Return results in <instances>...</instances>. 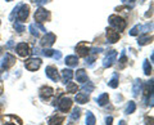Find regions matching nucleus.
<instances>
[{
    "label": "nucleus",
    "instance_id": "26",
    "mask_svg": "<svg viewBox=\"0 0 154 125\" xmlns=\"http://www.w3.org/2000/svg\"><path fill=\"white\" fill-rule=\"evenodd\" d=\"M77 85L75 83H67V93H76Z\"/></svg>",
    "mask_w": 154,
    "mask_h": 125
},
{
    "label": "nucleus",
    "instance_id": "13",
    "mask_svg": "<svg viewBox=\"0 0 154 125\" xmlns=\"http://www.w3.org/2000/svg\"><path fill=\"white\" fill-rule=\"evenodd\" d=\"M53 94H54V90H53L50 86H42V88L40 89V97H41V99H44V101L49 99Z\"/></svg>",
    "mask_w": 154,
    "mask_h": 125
},
{
    "label": "nucleus",
    "instance_id": "7",
    "mask_svg": "<svg viewBox=\"0 0 154 125\" xmlns=\"http://www.w3.org/2000/svg\"><path fill=\"white\" fill-rule=\"evenodd\" d=\"M16 63V58L12 56V54H9V53H7L5 57H4V59H3V63H2V70H8V69H11V67Z\"/></svg>",
    "mask_w": 154,
    "mask_h": 125
},
{
    "label": "nucleus",
    "instance_id": "21",
    "mask_svg": "<svg viewBox=\"0 0 154 125\" xmlns=\"http://www.w3.org/2000/svg\"><path fill=\"white\" fill-rule=\"evenodd\" d=\"M152 40H153V36L144 35V36H141V37H139L137 44H139V45H145V44H149V43H152Z\"/></svg>",
    "mask_w": 154,
    "mask_h": 125
},
{
    "label": "nucleus",
    "instance_id": "18",
    "mask_svg": "<svg viewBox=\"0 0 154 125\" xmlns=\"http://www.w3.org/2000/svg\"><path fill=\"white\" fill-rule=\"evenodd\" d=\"M108 101H109V97H108V94L107 93H103V94H100L98 98H96V102H98L99 106H105L108 103Z\"/></svg>",
    "mask_w": 154,
    "mask_h": 125
},
{
    "label": "nucleus",
    "instance_id": "29",
    "mask_svg": "<svg viewBox=\"0 0 154 125\" xmlns=\"http://www.w3.org/2000/svg\"><path fill=\"white\" fill-rule=\"evenodd\" d=\"M139 32H141V26H140V25H136L135 27L131 28V31H130V35L135 36V35H137Z\"/></svg>",
    "mask_w": 154,
    "mask_h": 125
},
{
    "label": "nucleus",
    "instance_id": "8",
    "mask_svg": "<svg viewBox=\"0 0 154 125\" xmlns=\"http://www.w3.org/2000/svg\"><path fill=\"white\" fill-rule=\"evenodd\" d=\"M45 74L49 79H51L53 81H58L59 80V75H58V71L54 66H48L45 69Z\"/></svg>",
    "mask_w": 154,
    "mask_h": 125
},
{
    "label": "nucleus",
    "instance_id": "25",
    "mask_svg": "<svg viewBox=\"0 0 154 125\" xmlns=\"http://www.w3.org/2000/svg\"><path fill=\"white\" fill-rule=\"evenodd\" d=\"M143 67H144V74L145 75H150L152 74V66H150V63H149L148 61H144Z\"/></svg>",
    "mask_w": 154,
    "mask_h": 125
},
{
    "label": "nucleus",
    "instance_id": "3",
    "mask_svg": "<svg viewBox=\"0 0 154 125\" xmlns=\"http://www.w3.org/2000/svg\"><path fill=\"white\" fill-rule=\"evenodd\" d=\"M49 17H50L49 12H48L46 9H44V8H38L37 11H36V13H35V21H36L37 23L49 20Z\"/></svg>",
    "mask_w": 154,
    "mask_h": 125
},
{
    "label": "nucleus",
    "instance_id": "20",
    "mask_svg": "<svg viewBox=\"0 0 154 125\" xmlns=\"http://www.w3.org/2000/svg\"><path fill=\"white\" fill-rule=\"evenodd\" d=\"M89 101V95H88V93H79L76 95V102L77 103H86Z\"/></svg>",
    "mask_w": 154,
    "mask_h": 125
},
{
    "label": "nucleus",
    "instance_id": "27",
    "mask_svg": "<svg viewBox=\"0 0 154 125\" xmlns=\"http://www.w3.org/2000/svg\"><path fill=\"white\" fill-rule=\"evenodd\" d=\"M135 110H136V104H135V102H128V104H127V107H126V114L128 115V114H132Z\"/></svg>",
    "mask_w": 154,
    "mask_h": 125
},
{
    "label": "nucleus",
    "instance_id": "10",
    "mask_svg": "<svg viewBox=\"0 0 154 125\" xmlns=\"http://www.w3.org/2000/svg\"><path fill=\"white\" fill-rule=\"evenodd\" d=\"M17 53L21 57H28L30 56V46H28L26 43H21V44L17 45Z\"/></svg>",
    "mask_w": 154,
    "mask_h": 125
},
{
    "label": "nucleus",
    "instance_id": "28",
    "mask_svg": "<svg viewBox=\"0 0 154 125\" xmlns=\"http://www.w3.org/2000/svg\"><path fill=\"white\" fill-rule=\"evenodd\" d=\"M80 108H75L73 110V112H72L71 114V120H73V121H75V120H79L80 119Z\"/></svg>",
    "mask_w": 154,
    "mask_h": 125
},
{
    "label": "nucleus",
    "instance_id": "39",
    "mask_svg": "<svg viewBox=\"0 0 154 125\" xmlns=\"http://www.w3.org/2000/svg\"><path fill=\"white\" fill-rule=\"evenodd\" d=\"M119 125H126V123H125L123 120H122V121H119Z\"/></svg>",
    "mask_w": 154,
    "mask_h": 125
},
{
    "label": "nucleus",
    "instance_id": "24",
    "mask_svg": "<svg viewBox=\"0 0 154 125\" xmlns=\"http://www.w3.org/2000/svg\"><path fill=\"white\" fill-rule=\"evenodd\" d=\"M96 119L91 112H88V116H86V124L88 125H95Z\"/></svg>",
    "mask_w": 154,
    "mask_h": 125
},
{
    "label": "nucleus",
    "instance_id": "1",
    "mask_svg": "<svg viewBox=\"0 0 154 125\" xmlns=\"http://www.w3.org/2000/svg\"><path fill=\"white\" fill-rule=\"evenodd\" d=\"M108 21L113 27L118 28V31H122V30H125V27H126V21L118 16H109Z\"/></svg>",
    "mask_w": 154,
    "mask_h": 125
},
{
    "label": "nucleus",
    "instance_id": "37",
    "mask_svg": "<svg viewBox=\"0 0 154 125\" xmlns=\"http://www.w3.org/2000/svg\"><path fill=\"white\" fill-rule=\"evenodd\" d=\"M105 121H107V125H112L113 117H112V116H109V117H107V120H105Z\"/></svg>",
    "mask_w": 154,
    "mask_h": 125
},
{
    "label": "nucleus",
    "instance_id": "9",
    "mask_svg": "<svg viewBox=\"0 0 154 125\" xmlns=\"http://www.w3.org/2000/svg\"><path fill=\"white\" fill-rule=\"evenodd\" d=\"M71 106H72V101L69 98H62L59 102H58V108H59L62 112H67L71 108Z\"/></svg>",
    "mask_w": 154,
    "mask_h": 125
},
{
    "label": "nucleus",
    "instance_id": "40",
    "mask_svg": "<svg viewBox=\"0 0 154 125\" xmlns=\"http://www.w3.org/2000/svg\"><path fill=\"white\" fill-rule=\"evenodd\" d=\"M5 125H14V124H11V123H9V124H5Z\"/></svg>",
    "mask_w": 154,
    "mask_h": 125
},
{
    "label": "nucleus",
    "instance_id": "30",
    "mask_svg": "<svg viewBox=\"0 0 154 125\" xmlns=\"http://www.w3.org/2000/svg\"><path fill=\"white\" fill-rule=\"evenodd\" d=\"M82 90H84V92H88V93H90V92H93V90H94V84H93V83L85 84V85L82 86Z\"/></svg>",
    "mask_w": 154,
    "mask_h": 125
},
{
    "label": "nucleus",
    "instance_id": "33",
    "mask_svg": "<svg viewBox=\"0 0 154 125\" xmlns=\"http://www.w3.org/2000/svg\"><path fill=\"white\" fill-rule=\"evenodd\" d=\"M54 52L55 50H53V49H44V50H42V56H45V57H53Z\"/></svg>",
    "mask_w": 154,
    "mask_h": 125
},
{
    "label": "nucleus",
    "instance_id": "34",
    "mask_svg": "<svg viewBox=\"0 0 154 125\" xmlns=\"http://www.w3.org/2000/svg\"><path fill=\"white\" fill-rule=\"evenodd\" d=\"M53 58L59 61V59L62 58V53H60V52H58V50H55V52H54V54H53Z\"/></svg>",
    "mask_w": 154,
    "mask_h": 125
},
{
    "label": "nucleus",
    "instance_id": "23",
    "mask_svg": "<svg viewBox=\"0 0 154 125\" xmlns=\"http://www.w3.org/2000/svg\"><path fill=\"white\" fill-rule=\"evenodd\" d=\"M108 85L110 86V88H117V86H118V75H117V74L113 75V78L109 80Z\"/></svg>",
    "mask_w": 154,
    "mask_h": 125
},
{
    "label": "nucleus",
    "instance_id": "36",
    "mask_svg": "<svg viewBox=\"0 0 154 125\" xmlns=\"http://www.w3.org/2000/svg\"><path fill=\"white\" fill-rule=\"evenodd\" d=\"M33 3H36V4H38V5H41V4H45L48 0H32Z\"/></svg>",
    "mask_w": 154,
    "mask_h": 125
},
{
    "label": "nucleus",
    "instance_id": "17",
    "mask_svg": "<svg viewBox=\"0 0 154 125\" xmlns=\"http://www.w3.org/2000/svg\"><path fill=\"white\" fill-rule=\"evenodd\" d=\"M77 63H79V58H77V56H68L66 58V65H68L71 67L77 66Z\"/></svg>",
    "mask_w": 154,
    "mask_h": 125
},
{
    "label": "nucleus",
    "instance_id": "43",
    "mask_svg": "<svg viewBox=\"0 0 154 125\" xmlns=\"http://www.w3.org/2000/svg\"><path fill=\"white\" fill-rule=\"evenodd\" d=\"M7 2H12V0H7Z\"/></svg>",
    "mask_w": 154,
    "mask_h": 125
},
{
    "label": "nucleus",
    "instance_id": "41",
    "mask_svg": "<svg viewBox=\"0 0 154 125\" xmlns=\"http://www.w3.org/2000/svg\"><path fill=\"white\" fill-rule=\"evenodd\" d=\"M0 93H2V85H0Z\"/></svg>",
    "mask_w": 154,
    "mask_h": 125
},
{
    "label": "nucleus",
    "instance_id": "19",
    "mask_svg": "<svg viewBox=\"0 0 154 125\" xmlns=\"http://www.w3.org/2000/svg\"><path fill=\"white\" fill-rule=\"evenodd\" d=\"M64 116H53L49 119V125H60L64 121Z\"/></svg>",
    "mask_w": 154,
    "mask_h": 125
},
{
    "label": "nucleus",
    "instance_id": "14",
    "mask_svg": "<svg viewBox=\"0 0 154 125\" xmlns=\"http://www.w3.org/2000/svg\"><path fill=\"white\" fill-rule=\"evenodd\" d=\"M107 39L109 43H116L119 40V34L113 28H107Z\"/></svg>",
    "mask_w": 154,
    "mask_h": 125
},
{
    "label": "nucleus",
    "instance_id": "12",
    "mask_svg": "<svg viewBox=\"0 0 154 125\" xmlns=\"http://www.w3.org/2000/svg\"><path fill=\"white\" fill-rule=\"evenodd\" d=\"M28 30H30V32L33 36H38V30H41L42 32H46L45 27L42 26L41 23H31V25L28 26Z\"/></svg>",
    "mask_w": 154,
    "mask_h": 125
},
{
    "label": "nucleus",
    "instance_id": "5",
    "mask_svg": "<svg viewBox=\"0 0 154 125\" xmlns=\"http://www.w3.org/2000/svg\"><path fill=\"white\" fill-rule=\"evenodd\" d=\"M116 58H117V52L116 50H109L107 53V57L104 58V62H103V67H110L114 62H116Z\"/></svg>",
    "mask_w": 154,
    "mask_h": 125
},
{
    "label": "nucleus",
    "instance_id": "16",
    "mask_svg": "<svg viewBox=\"0 0 154 125\" xmlns=\"http://www.w3.org/2000/svg\"><path fill=\"white\" fill-rule=\"evenodd\" d=\"M76 79L79 83H86L88 81V74L85 70H79L76 72Z\"/></svg>",
    "mask_w": 154,
    "mask_h": 125
},
{
    "label": "nucleus",
    "instance_id": "35",
    "mask_svg": "<svg viewBox=\"0 0 154 125\" xmlns=\"http://www.w3.org/2000/svg\"><path fill=\"white\" fill-rule=\"evenodd\" d=\"M119 62H121L122 65H125V63L127 62V57L125 56V53H122V57H121V59H119Z\"/></svg>",
    "mask_w": 154,
    "mask_h": 125
},
{
    "label": "nucleus",
    "instance_id": "31",
    "mask_svg": "<svg viewBox=\"0 0 154 125\" xmlns=\"http://www.w3.org/2000/svg\"><path fill=\"white\" fill-rule=\"evenodd\" d=\"M152 88H153V80H150V83L146 84L145 89H144V94H145V95L152 94Z\"/></svg>",
    "mask_w": 154,
    "mask_h": 125
},
{
    "label": "nucleus",
    "instance_id": "2",
    "mask_svg": "<svg viewBox=\"0 0 154 125\" xmlns=\"http://www.w3.org/2000/svg\"><path fill=\"white\" fill-rule=\"evenodd\" d=\"M28 14H30V7L26 5V4H21V7L18 8V11H17V18H18V21H26L27 20V17H28Z\"/></svg>",
    "mask_w": 154,
    "mask_h": 125
},
{
    "label": "nucleus",
    "instance_id": "15",
    "mask_svg": "<svg viewBox=\"0 0 154 125\" xmlns=\"http://www.w3.org/2000/svg\"><path fill=\"white\" fill-rule=\"evenodd\" d=\"M72 78H73V71H71V70H63L62 71V80L64 81V83H69V81L72 80Z\"/></svg>",
    "mask_w": 154,
    "mask_h": 125
},
{
    "label": "nucleus",
    "instance_id": "4",
    "mask_svg": "<svg viewBox=\"0 0 154 125\" xmlns=\"http://www.w3.org/2000/svg\"><path fill=\"white\" fill-rule=\"evenodd\" d=\"M25 66H26V69L27 70H30V71H36L40 69V66H41V59L40 58H31V59H28L25 62Z\"/></svg>",
    "mask_w": 154,
    "mask_h": 125
},
{
    "label": "nucleus",
    "instance_id": "32",
    "mask_svg": "<svg viewBox=\"0 0 154 125\" xmlns=\"http://www.w3.org/2000/svg\"><path fill=\"white\" fill-rule=\"evenodd\" d=\"M14 28H16V31H18V32H23V31L26 30L25 26L21 25L19 22H16V23H14Z\"/></svg>",
    "mask_w": 154,
    "mask_h": 125
},
{
    "label": "nucleus",
    "instance_id": "38",
    "mask_svg": "<svg viewBox=\"0 0 154 125\" xmlns=\"http://www.w3.org/2000/svg\"><path fill=\"white\" fill-rule=\"evenodd\" d=\"M146 125H152V123H153V117H150V119H149V120H146Z\"/></svg>",
    "mask_w": 154,
    "mask_h": 125
},
{
    "label": "nucleus",
    "instance_id": "11",
    "mask_svg": "<svg viewBox=\"0 0 154 125\" xmlns=\"http://www.w3.org/2000/svg\"><path fill=\"white\" fill-rule=\"evenodd\" d=\"M76 50L79 52V54L81 56V57H86L90 53V48H89V45H88V43H85V41H82V43H80L79 45L76 46Z\"/></svg>",
    "mask_w": 154,
    "mask_h": 125
},
{
    "label": "nucleus",
    "instance_id": "44",
    "mask_svg": "<svg viewBox=\"0 0 154 125\" xmlns=\"http://www.w3.org/2000/svg\"><path fill=\"white\" fill-rule=\"evenodd\" d=\"M131 2H134V0H131Z\"/></svg>",
    "mask_w": 154,
    "mask_h": 125
},
{
    "label": "nucleus",
    "instance_id": "42",
    "mask_svg": "<svg viewBox=\"0 0 154 125\" xmlns=\"http://www.w3.org/2000/svg\"><path fill=\"white\" fill-rule=\"evenodd\" d=\"M2 50H3V48H0V53H2Z\"/></svg>",
    "mask_w": 154,
    "mask_h": 125
},
{
    "label": "nucleus",
    "instance_id": "22",
    "mask_svg": "<svg viewBox=\"0 0 154 125\" xmlns=\"http://www.w3.org/2000/svg\"><path fill=\"white\" fill-rule=\"evenodd\" d=\"M141 80L140 79H136L135 80V83H134V88H132V94L134 95H137V93L140 92V89H141Z\"/></svg>",
    "mask_w": 154,
    "mask_h": 125
},
{
    "label": "nucleus",
    "instance_id": "6",
    "mask_svg": "<svg viewBox=\"0 0 154 125\" xmlns=\"http://www.w3.org/2000/svg\"><path fill=\"white\" fill-rule=\"evenodd\" d=\"M55 35L54 34H51V32H48L46 35L42 37L41 39V41H40V44L42 45V46H46V48H49V46H51L53 44H54V41H55Z\"/></svg>",
    "mask_w": 154,
    "mask_h": 125
}]
</instances>
